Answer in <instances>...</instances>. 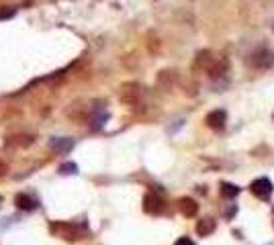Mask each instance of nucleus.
<instances>
[{
  "mask_svg": "<svg viewBox=\"0 0 274 245\" xmlns=\"http://www.w3.org/2000/svg\"><path fill=\"white\" fill-rule=\"evenodd\" d=\"M49 229H52V233H56L58 237H62L66 241H78L86 233L84 227H80L76 223H64V220H60V223H52Z\"/></svg>",
  "mask_w": 274,
  "mask_h": 245,
  "instance_id": "1",
  "label": "nucleus"
},
{
  "mask_svg": "<svg viewBox=\"0 0 274 245\" xmlns=\"http://www.w3.org/2000/svg\"><path fill=\"white\" fill-rule=\"evenodd\" d=\"M141 84L137 82H125V84H121L119 88V98H121V102H125V104H137L139 102V98H141Z\"/></svg>",
  "mask_w": 274,
  "mask_h": 245,
  "instance_id": "2",
  "label": "nucleus"
},
{
  "mask_svg": "<svg viewBox=\"0 0 274 245\" xmlns=\"http://www.w3.org/2000/svg\"><path fill=\"white\" fill-rule=\"evenodd\" d=\"M247 64L254 66V68H270L274 64V54L268 52V49H258V52H254L250 56Z\"/></svg>",
  "mask_w": 274,
  "mask_h": 245,
  "instance_id": "3",
  "label": "nucleus"
},
{
  "mask_svg": "<svg viewBox=\"0 0 274 245\" xmlns=\"http://www.w3.org/2000/svg\"><path fill=\"white\" fill-rule=\"evenodd\" d=\"M143 208L149 214H160L164 210V198L158 196L156 192H147L145 198H143Z\"/></svg>",
  "mask_w": 274,
  "mask_h": 245,
  "instance_id": "4",
  "label": "nucleus"
},
{
  "mask_svg": "<svg viewBox=\"0 0 274 245\" xmlns=\"http://www.w3.org/2000/svg\"><path fill=\"white\" fill-rule=\"evenodd\" d=\"M250 190H252V194H254V196H258V198L266 200L268 196L272 194V182H270L268 178H258V180H254V182H252Z\"/></svg>",
  "mask_w": 274,
  "mask_h": 245,
  "instance_id": "5",
  "label": "nucleus"
},
{
  "mask_svg": "<svg viewBox=\"0 0 274 245\" xmlns=\"http://www.w3.org/2000/svg\"><path fill=\"white\" fill-rule=\"evenodd\" d=\"M225 120H227L225 110H213V112H209L207 118H205V122H207V125H209L213 131H221L223 127H225Z\"/></svg>",
  "mask_w": 274,
  "mask_h": 245,
  "instance_id": "6",
  "label": "nucleus"
},
{
  "mask_svg": "<svg viewBox=\"0 0 274 245\" xmlns=\"http://www.w3.org/2000/svg\"><path fill=\"white\" fill-rule=\"evenodd\" d=\"M49 147L56 150L58 154H68L74 147V139H70V137H54L52 141H49Z\"/></svg>",
  "mask_w": 274,
  "mask_h": 245,
  "instance_id": "7",
  "label": "nucleus"
},
{
  "mask_svg": "<svg viewBox=\"0 0 274 245\" xmlns=\"http://www.w3.org/2000/svg\"><path fill=\"white\" fill-rule=\"evenodd\" d=\"M15 204H17V208H21V210H35L39 202L33 198V196H29V194H17Z\"/></svg>",
  "mask_w": 274,
  "mask_h": 245,
  "instance_id": "8",
  "label": "nucleus"
},
{
  "mask_svg": "<svg viewBox=\"0 0 274 245\" xmlns=\"http://www.w3.org/2000/svg\"><path fill=\"white\" fill-rule=\"evenodd\" d=\"M178 208H180V212L184 214V216H194L196 212H198V204H196V200H192V198H180L178 200Z\"/></svg>",
  "mask_w": 274,
  "mask_h": 245,
  "instance_id": "9",
  "label": "nucleus"
},
{
  "mask_svg": "<svg viewBox=\"0 0 274 245\" xmlns=\"http://www.w3.org/2000/svg\"><path fill=\"white\" fill-rule=\"evenodd\" d=\"M174 82H176V72H170V70L160 72V76H158V86H160V88L170 90V88L174 86Z\"/></svg>",
  "mask_w": 274,
  "mask_h": 245,
  "instance_id": "10",
  "label": "nucleus"
},
{
  "mask_svg": "<svg viewBox=\"0 0 274 245\" xmlns=\"http://www.w3.org/2000/svg\"><path fill=\"white\" fill-rule=\"evenodd\" d=\"M215 220L211 218V216H207V218H201V220H198V223H196V233L198 235H201V237H207V235H211L213 231H215Z\"/></svg>",
  "mask_w": 274,
  "mask_h": 245,
  "instance_id": "11",
  "label": "nucleus"
},
{
  "mask_svg": "<svg viewBox=\"0 0 274 245\" xmlns=\"http://www.w3.org/2000/svg\"><path fill=\"white\" fill-rule=\"evenodd\" d=\"M33 143V137H29V135H19V137H9L7 139V145L9 147H27V145H31Z\"/></svg>",
  "mask_w": 274,
  "mask_h": 245,
  "instance_id": "12",
  "label": "nucleus"
},
{
  "mask_svg": "<svg viewBox=\"0 0 274 245\" xmlns=\"http://www.w3.org/2000/svg\"><path fill=\"white\" fill-rule=\"evenodd\" d=\"M239 194V188L231 182H223L221 184V196H225V198H235V196Z\"/></svg>",
  "mask_w": 274,
  "mask_h": 245,
  "instance_id": "13",
  "label": "nucleus"
},
{
  "mask_svg": "<svg viewBox=\"0 0 274 245\" xmlns=\"http://www.w3.org/2000/svg\"><path fill=\"white\" fill-rule=\"evenodd\" d=\"M76 172H78V166H76V164H72V162H68V164H62V166H60V174H64V176L76 174Z\"/></svg>",
  "mask_w": 274,
  "mask_h": 245,
  "instance_id": "14",
  "label": "nucleus"
},
{
  "mask_svg": "<svg viewBox=\"0 0 274 245\" xmlns=\"http://www.w3.org/2000/svg\"><path fill=\"white\" fill-rule=\"evenodd\" d=\"M174 245H194V243H192L188 237H180V239H178L176 243H174Z\"/></svg>",
  "mask_w": 274,
  "mask_h": 245,
  "instance_id": "15",
  "label": "nucleus"
},
{
  "mask_svg": "<svg viewBox=\"0 0 274 245\" xmlns=\"http://www.w3.org/2000/svg\"><path fill=\"white\" fill-rule=\"evenodd\" d=\"M272 225H274V208H272Z\"/></svg>",
  "mask_w": 274,
  "mask_h": 245,
  "instance_id": "16",
  "label": "nucleus"
},
{
  "mask_svg": "<svg viewBox=\"0 0 274 245\" xmlns=\"http://www.w3.org/2000/svg\"><path fill=\"white\" fill-rule=\"evenodd\" d=\"M0 204H3V198H0Z\"/></svg>",
  "mask_w": 274,
  "mask_h": 245,
  "instance_id": "17",
  "label": "nucleus"
}]
</instances>
